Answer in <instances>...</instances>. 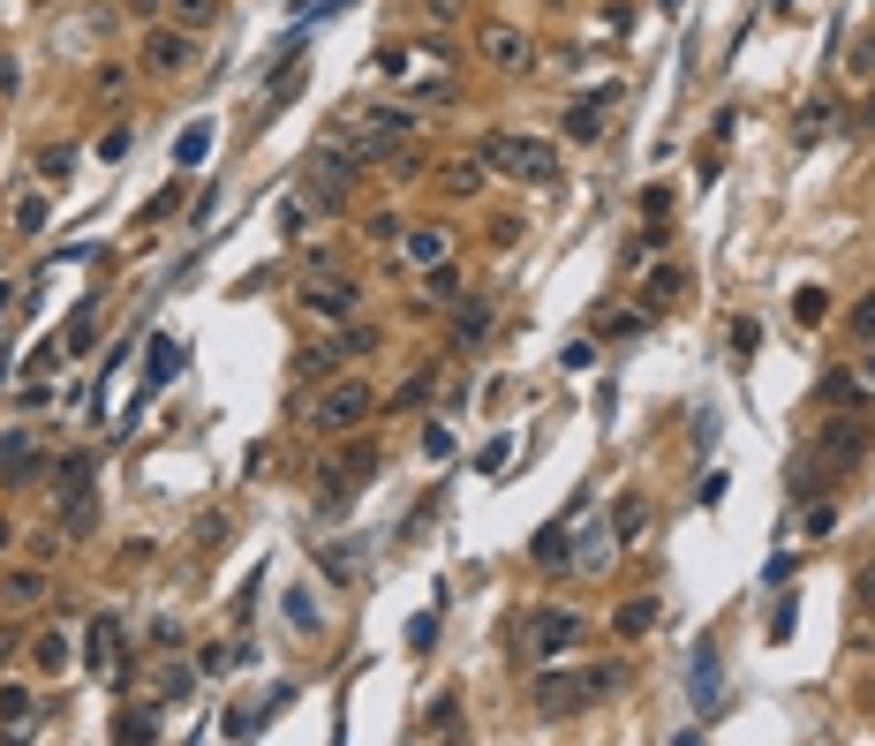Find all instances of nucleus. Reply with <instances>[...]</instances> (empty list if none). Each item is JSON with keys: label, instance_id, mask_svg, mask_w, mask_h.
Here are the masks:
<instances>
[{"label": "nucleus", "instance_id": "obj_1", "mask_svg": "<svg viewBox=\"0 0 875 746\" xmlns=\"http://www.w3.org/2000/svg\"><path fill=\"white\" fill-rule=\"evenodd\" d=\"M619 679H626V663H543L537 679H529V708L537 716H588L596 702H612L619 694Z\"/></svg>", "mask_w": 875, "mask_h": 746}, {"label": "nucleus", "instance_id": "obj_2", "mask_svg": "<svg viewBox=\"0 0 875 746\" xmlns=\"http://www.w3.org/2000/svg\"><path fill=\"white\" fill-rule=\"evenodd\" d=\"M408 128H416V114H400V106H377V114H340V122H333V144H340L355 166H371V159H393V151L408 144Z\"/></svg>", "mask_w": 875, "mask_h": 746}, {"label": "nucleus", "instance_id": "obj_3", "mask_svg": "<svg viewBox=\"0 0 875 746\" xmlns=\"http://www.w3.org/2000/svg\"><path fill=\"white\" fill-rule=\"evenodd\" d=\"M483 166H499V174L529 181V189H551V181H559V151H551L543 136H521V128L483 136Z\"/></svg>", "mask_w": 875, "mask_h": 746}, {"label": "nucleus", "instance_id": "obj_4", "mask_svg": "<svg viewBox=\"0 0 875 746\" xmlns=\"http://www.w3.org/2000/svg\"><path fill=\"white\" fill-rule=\"evenodd\" d=\"M371 414H377V392L363 385V377H340V385H325V392H317L310 422H317L325 438H347V430H363Z\"/></svg>", "mask_w": 875, "mask_h": 746}, {"label": "nucleus", "instance_id": "obj_5", "mask_svg": "<svg viewBox=\"0 0 875 746\" xmlns=\"http://www.w3.org/2000/svg\"><path fill=\"white\" fill-rule=\"evenodd\" d=\"M582 633H588V626L574 619V611L543 603V611H529V619H521V649L551 663V656H566V649H582Z\"/></svg>", "mask_w": 875, "mask_h": 746}, {"label": "nucleus", "instance_id": "obj_6", "mask_svg": "<svg viewBox=\"0 0 875 746\" xmlns=\"http://www.w3.org/2000/svg\"><path fill=\"white\" fill-rule=\"evenodd\" d=\"M136 53H144L152 76H167V83L197 69V39H189L181 23H144V45H136Z\"/></svg>", "mask_w": 875, "mask_h": 746}, {"label": "nucleus", "instance_id": "obj_7", "mask_svg": "<svg viewBox=\"0 0 875 746\" xmlns=\"http://www.w3.org/2000/svg\"><path fill=\"white\" fill-rule=\"evenodd\" d=\"M302 302H310L317 317H355L363 287H355V280H340V272H325V280H310V287H302Z\"/></svg>", "mask_w": 875, "mask_h": 746}, {"label": "nucleus", "instance_id": "obj_8", "mask_svg": "<svg viewBox=\"0 0 875 746\" xmlns=\"http://www.w3.org/2000/svg\"><path fill=\"white\" fill-rule=\"evenodd\" d=\"M483 61H491V69H521V61H529V39H521L513 23H491V31H483Z\"/></svg>", "mask_w": 875, "mask_h": 746}, {"label": "nucleus", "instance_id": "obj_9", "mask_svg": "<svg viewBox=\"0 0 875 746\" xmlns=\"http://www.w3.org/2000/svg\"><path fill=\"white\" fill-rule=\"evenodd\" d=\"M717 686H725L717 649H695V716H717Z\"/></svg>", "mask_w": 875, "mask_h": 746}, {"label": "nucleus", "instance_id": "obj_10", "mask_svg": "<svg viewBox=\"0 0 875 746\" xmlns=\"http://www.w3.org/2000/svg\"><path fill=\"white\" fill-rule=\"evenodd\" d=\"M400 242H408V256H416L423 272H430V264H446V256H454V234H446V227H408V234H400Z\"/></svg>", "mask_w": 875, "mask_h": 746}, {"label": "nucleus", "instance_id": "obj_11", "mask_svg": "<svg viewBox=\"0 0 875 746\" xmlns=\"http://www.w3.org/2000/svg\"><path fill=\"white\" fill-rule=\"evenodd\" d=\"M84 649H91V671H114V663H122V626L114 619H91V633H84Z\"/></svg>", "mask_w": 875, "mask_h": 746}, {"label": "nucleus", "instance_id": "obj_12", "mask_svg": "<svg viewBox=\"0 0 875 746\" xmlns=\"http://www.w3.org/2000/svg\"><path fill=\"white\" fill-rule=\"evenodd\" d=\"M679 294H687V272H649V287H642V309H649V317H657V309H671V302H679Z\"/></svg>", "mask_w": 875, "mask_h": 746}, {"label": "nucleus", "instance_id": "obj_13", "mask_svg": "<svg viewBox=\"0 0 875 746\" xmlns=\"http://www.w3.org/2000/svg\"><path fill=\"white\" fill-rule=\"evenodd\" d=\"M31 686H0V732H31Z\"/></svg>", "mask_w": 875, "mask_h": 746}, {"label": "nucleus", "instance_id": "obj_14", "mask_svg": "<svg viewBox=\"0 0 875 746\" xmlns=\"http://www.w3.org/2000/svg\"><path fill=\"white\" fill-rule=\"evenodd\" d=\"M31 663H39V671H69V633H39V641H31Z\"/></svg>", "mask_w": 875, "mask_h": 746}, {"label": "nucleus", "instance_id": "obj_15", "mask_svg": "<svg viewBox=\"0 0 875 746\" xmlns=\"http://www.w3.org/2000/svg\"><path fill=\"white\" fill-rule=\"evenodd\" d=\"M0 467H8V483H31V467H39V445H31V438H8Z\"/></svg>", "mask_w": 875, "mask_h": 746}, {"label": "nucleus", "instance_id": "obj_16", "mask_svg": "<svg viewBox=\"0 0 875 746\" xmlns=\"http://www.w3.org/2000/svg\"><path fill=\"white\" fill-rule=\"evenodd\" d=\"M566 558H574V536H566V528L551 521V528L537 536V566H566Z\"/></svg>", "mask_w": 875, "mask_h": 746}, {"label": "nucleus", "instance_id": "obj_17", "mask_svg": "<svg viewBox=\"0 0 875 746\" xmlns=\"http://www.w3.org/2000/svg\"><path fill=\"white\" fill-rule=\"evenodd\" d=\"M566 128H574V136H604V98H582V106H574V114H566Z\"/></svg>", "mask_w": 875, "mask_h": 746}, {"label": "nucleus", "instance_id": "obj_18", "mask_svg": "<svg viewBox=\"0 0 875 746\" xmlns=\"http://www.w3.org/2000/svg\"><path fill=\"white\" fill-rule=\"evenodd\" d=\"M174 370H181V347H174V339H152V377H144V385H167Z\"/></svg>", "mask_w": 875, "mask_h": 746}, {"label": "nucleus", "instance_id": "obj_19", "mask_svg": "<svg viewBox=\"0 0 875 746\" xmlns=\"http://www.w3.org/2000/svg\"><path fill=\"white\" fill-rule=\"evenodd\" d=\"M317 566H325L333 580H355V566H363V558H355V543H333V550H317Z\"/></svg>", "mask_w": 875, "mask_h": 746}, {"label": "nucleus", "instance_id": "obj_20", "mask_svg": "<svg viewBox=\"0 0 875 746\" xmlns=\"http://www.w3.org/2000/svg\"><path fill=\"white\" fill-rule=\"evenodd\" d=\"M649 626H657V596H634L619 611V633H649Z\"/></svg>", "mask_w": 875, "mask_h": 746}, {"label": "nucleus", "instance_id": "obj_21", "mask_svg": "<svg viewBox=\"0 0 875 746\" xmlns=\"http://www.w3.org/2000/svg\"><path fill=\"white\" fill-rule=\"evenodd\" d=\"M69 166H76L69 144H45V151H39V181H69Z\"/></svg>", "mask_w": 875, "mask_h": 746}, {"label": "nucleus", "instance_id": "obj_22", "mask_svg": "<svg viewBox=\"0 0 875 746\" xmlns=\"http://www.w3.org/2000/svg\"><path fill=\"white\" fill-rule=\"evenodd\" d=\"M114 739H159V716L152 708H128L122 724H114Z\"/></svg>", "mask_w": 875, "mask_h": 746}, {"label": "nucleus", "instance_id": "obj_23", "mask_svg": "<svg viewBox=\"0 0 875 746\" xmlns=\"http://www.w3.org/2000/svg\"><path fill=\"white\" fill-rule=\"evenodd\" d=\"M642 521H649V505H642V497H626L619 513H612V536H619V543H634V528H642Z\"/></svg>", "mask_w": 875, "mask_h": 746}, {"label": "nucleus", "instance_id": "obj_24", "mask_svg": "<svg viewBox=\"0 0 875 746\" xmlns=\"http://www.w3.org/2000/svg\"><path fill=\"white\" fill-rule=\"evenodd\" d=\"M476 181H483V159H460V166H446V189H454V197H476Z\"/></svg>", "mask_w": 875, "mask_h": 746}, {"label": "nucleus", "instance_id": "obj_25", "mask_svg": "<svg viewBox=\"0 0 875 746\" xmlns=\"http://www.w3.org/2000/svg\"><path fill=\"white\" fill-rule=\"evenodd\" d=\"M423 294H430V302H460V280H454V264H430V280H423Z\"/></svg>", "mask_w": 875, "mask_h": 746}, {"label": "nucleus", "instance_id": "obj_26", "mask_svg": "<svg viewBox=\"0 0 875 746\" xmlns=\"http://www.w3.org/2000/svg\"><path fill=\"white\" fill-rule=\"evenodd\" d=\"M823 309H831V302H823V287H800V294H792V317H800V325H823Z\"/></svg>", "mask_w": 875, "mask_h": 746}, {"label": "nucleus", "instance_id": "obj_27", "mask_svg": "<svg viewBox=\"0 0 875 746\" xmlns=\"http://www.w3.org/2000/svg\"><path fill=\"white\" fill-rule=\"evenodd\" d=\"M205 151H211V128H205V122H197L189 136H181V144H174V159H181V166H197Z\"/></svg>", "mask_w": 875, "mask_h": 746}, {"label": "nucleus", "instance_id": "obj_28", "mask_svg": "<svg viewBox=\"0 0 875 746\" xmlns=\"http://www.w3.org/2000/svg\"><path fill=\"white\" fill-rule=\"evenodd\" d=\"M39 596H45L39 574H15V580H8V603H15V611H23V603H39Z\"/></svg>", "mask_w": 875, "mask_h": 746}, {"label": "nucleus", "instance_id": "obj_29", "mask_svg": "<svg viewBox=\"0 0 875 746\" xmlns=\"http://www.w3.org/2000/svg\"><path fill=\"white\" fill-rule=\"evenodd\" d=\"M754 347H762V325L740 317V325H732V355H754Z\"/></svg>", "mask_w": 875, "mask_h": 746}, {"label": "nucleus", "instance_id": "obj_30", "mask_svg": "<svg viewBox=\"0 0 875 746\" xmlns=\"http://www.w3.org/2000/svg\"><path fill=\"white\" fill-rule=\"evenodd\" d=\"M174 15H181V23H211V15H219V0H174Z\"/></svg>", "mask_w": 875, "mask_h": 746}, {"label": "nucleus", "instance_id": "obj_31", "mask_svg": "<svg viewBox=\"0 0 875 746\" xmlns=\"http://www.w3.org/2000/svg\"><path fill=\"white\" fill-rule=\"evenodd\" d=\"M430 633H438V611H423V619H408V649H430Z\"/></svg>", "mask_w": 875, "mask_h": 746}, {"label": "nucleus", "instance_id": "obj_32", "mask_svg": "<svg viewBox=\"0 0 875 746\" xmlns=\"http://www.w3.org/2000/svg\"><path fill=\"white\" fill-rule=\"evenodd\" d=\"M423 453L446 460V453H454V430H438V422H430V430H423Z\"/></svg>", "mask_w": 875, "mask_h": 746}, {"label": "nucleus", "instance_id": "obj_33", "mask_svg": "<svg viewBox=\"0 0 875 746\" xmlns=\"http://www.w3.org/2000/svg\"><path fill=\"white\" fill-rule=\"evenodd\" d=\"M853 332H861V339H875V287L861 294V309H853Z\"/></svg>", "mask_w": 875, "mask_h": 746}, {"label": "nucleus", "instance_id": "obj_34", "mask_svg": "<svg viewBox=\"0 0 875 746\" xmlns=\"http://www.w3.org/2000/svg\"><path fill=\"white\" fill-rule=\"evenodd\" d=\"M423 8H430L438 23H454V15H460V0H423Z\"/></svg>", "mask_w": 875, "mask_h": 746}, {"label": "nucleus", "instance_id": "obj_35", "mask_svg": "<svg viewBox=\"0 0 875 746\" xmlns=\"http://www.w3.org/2000/svg\"><path fill=\"white\" fill-rule=\"evenodd\" d=\"M861 603H875V558L861 566Z\"/></svg>", "mask_w": 875, "mask_h": 746}, {"label": "nucleus", "instance_id": "obj_36", "mask_svg": "<svg viewBox=\"0 0 875 746\" xmlns=\"http://www.w3.org/2000/svg\"><path fill=\"white\" fill-rule=\"evenodd\" d=\"M853 69H875V39H868V45H861V53H853Z\"/></svg>", "mask_w": 875, "mask_h": 746}, {"label": "nucleus", "instance_id": "obj_37", "mask_svg": "<svg viewBox=\"0 0 875 746\" xmlns=\"http://www.w3.org/2000/svg\"><path fill=\"white\" fill-rule=\"evenodd\" d=\"M861 122H868V128H875V98H868V114H861Z\"/></svg>", "mask_w": 875, "mask_h": 746}, {"label": "nucleus", "instance_id": "obj_38", "mask_svg": "<svg viewBox=\"0 0 875 746\" xmlns=\"http://www.w3.org/2000/svg\"><path fill=\"white\" fill-rule=\"evenodd\" d=\"M8 294H15V287H0V309H8Z\"/></svg>", "mask_w": 875, "mask_h": 746}, {"label": "nucleus", "instance_id": "obj_39", "mask_svg": "<svg viewBox=\"0 0 875 746\" xmlns=\"http://www.w3.org/2000/svg\"><path fill=\"white\" fill-rule=\"evenodd\" d=\"M0 543H8V528H0Z\"/></svg>", "mask_w": 875, "mask_h": 746}]
</instances>
